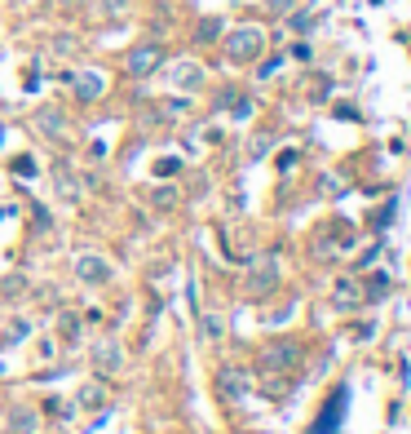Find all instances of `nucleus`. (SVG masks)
I'll use <instances>...</instances> for the list:
<instances>
[{"instance_id": "nucleus-6", "label": "nucleus", "mask_w": 411, "mask_h": 434, "mask_svg": "<svg viewBox=\"0 0 411 434\" xmlns=\"http://www.w3.org/2000/svg\"><path fill=\"white\" fill-rule=\"evenodd\" d=\"M76 93H80V102H93L102 93V76H93V71H89V76H80L76 80Z\"/></svg>"}, {"instance_id": "nucleus-2", "label": "nucleus", "mask_w": 411, "mask_h": 434, "mask_svg": "<svg viewBox=\"0 0 411 434\" xmlns=\"http://www.w3.org/2000/svg\"><path fill=\"white\" fill-rule=\"evenodd\" d=\"M345 403H349V394H345V390H336V394H332V403L319 412V421H314V430H310V434H341V412H345Z\"/></svg>"}, {"instance_id": "nucleus-8", "label": "nucleus", "mask_w": 411, "mask_h": 434, "mask_svg": "<svg viewBox=\"0 0 411 434\" xmlns=\"http://www.w3.org/2000/svg\"><path fill=\"white\" fill-rule=\"evenodd\" d=\"M9 430H14V434H35L40 426H35L31 412H14V417H9Z\"/></svg>"}, {"instance_id": "nucleus-1", "label": "nucleus", "mask_w": 411, "mask_h": 434, "mask_svg": "<svg viewBox=\"0 0 411 434\" xmlns=\"http://www.w3.org/2000/svg\"><path fill=\"white\" fill-rule=\"evenodd\" d=\"M226 54H230L235 63L257 58V54H261V31H257V27H239L235 35H226Z\"/></svg>"}, {"instance_id": "nucleus-10", "label": "nucleus", "mask_w": 411, "mask_h": 434, "mask_svg": "<svg viewBox=\"0 0 411 434\" xmlns=\"http://www.w3.org/2000/svg\"><path fill=\"white\" fill-rule=\"evenodd\" d=\"M58 191H62V200H71V204L80 200V195H76V182H71V173H67V168H58Z\"/></svg>"}, {"instance_id": "nucleus-5", "label": "nucleus", "mask_w": 411, "mask_h": 434, "mask_svg": "<svg viewBox=\"0 0 411 434\" xmlns=\"http://www.w3.org/2000/svg\"><path fill=\"white\" fill-rule=\"evenodd\" d=\"M261 364H265V368H287V364H296V346H279V351H265V355H261Z\"/></svg>"}, {"instance_id": "nucleus-7", "label": "nucleus", "mask_w": 411, "mask_h": 434, "mask_svg": "<svg viewBox=\"0 0 411 434\" xmlns=\"http://www.w3.org/2000/svg\"><path fill=\"white\" fill-rule=\"evenodd\" d=\"M217 385H221V390L230 394V399H239V394H244V377H239V372H230V368H226L221 377H217Z\"/></svg>"}, {"instance_id": "nucleus-11", "label": "nucleus", "mask_w": 411, "mask_h": 434, "mask_svg": "<svg viewBox=\"0 0 411 434\" xmlns=\"http://www.w3.org/2000/svg\"><path fill=\"white\" fill-rule=\"evenodd\" d=\"M203 337H208V341H221V319H217L212 310L203 315Z\"/></svg>"}, {"instance_id": "nucleus-4", "label": "nucleus", "mask_w": 411, "mask_h": 434, "mask_svg": "<svg viewBox=\"0 0 411 434\" xmlns=\"http://www.w3.org/2000/svg\"><path fill=\"white\" fill-rule=\"evenodd\" d=\"M76 271H80V280H89V284H102L106 275H111V266H106L102 257H80Z\"/></svg>"}, {"instance_id": "nucleus-9", "label": "nucleus", "mask_w": 411, "mask_h": 434, "mask_svg": "<svg viewBox=\"0 0 411 434\" xmlns=\"http://www.w3.org/2000/svg\"><path fill=\"white\" fill-rule=\"evenodd\" d=\"M93 359H98V368H102V372L119 368V351H111V346H98V355H93Z\"/></svg>"}, {"instance_id": "nucleus-3", "label": "nucleus", "mask_w": 411, "mask_h": 434, "mask_svg": "<svg viewBox=\"0 0 411 434\" xmlns=\"http://www.w3.org/2000/svg\"><path fill=\"white\" fill-rule=\"evenodd\" d=\"M160 63H164V49H160V45H142V49L128 54V71H133V76H146V71H155Z\"/></svg>"}, {"instance_id": "nucleus-12", "label": "nucleus", "mask_w": 411, "mask_h": 434, "mask_svg": "<svg viewBox=\"0 0 411 434\" xmlns=\"http://www.w3.org/2000/svg\"><path fill=\"white\" fill-rule=\"evenodd\" d=\"M40 129H49V134L58 138V134H62V115H58V111H44L40 115Z\"/></svg>"}]
</instances>
